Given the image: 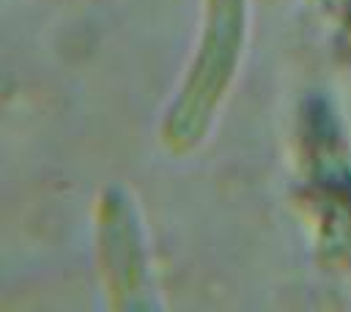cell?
I'll list each match as a JSON object with an SVG mask.
<instances>
[{
	"label": "cell",
	"instance_id": "cell-1",
	"mask_svg": "<svg viewBox=\"0 0 351 312\" xmlns=\"http://www.w3.org/2000/svg\"><path fill=\"white\" fill-rule=\"evenodd\" d=\"M239 22H241L239 0H211V19H208L203 52L197 57V66L192 71L181 104L170 115V126H167L170 142L181 145L184 140H195L192 134L197 123L214 107L225 85V77L230 74V63L239 44Z\"/></svg>",
	"mask_w": 351,
	"mask_h": 312
}]
</instances>
